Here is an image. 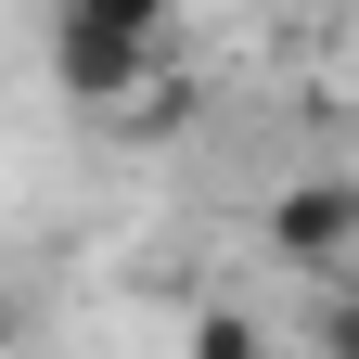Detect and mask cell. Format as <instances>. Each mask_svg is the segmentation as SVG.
<instances>
[{"label":"cell","instance_id":"cell-1","mask_svg":"<svg viewBox=\"0 0 359 359\" xmlns=\"http://www.w3.org/2000/svg\"><path fill=\"white\" fill-rule=\"evenodd\" d=\"M269 244L295 269H334L346 283V257H359V180H283V193H269Z\"/></svg>","mask_w":359,"mask_h":359},{"label":"cell","instance_id":"cell-2","mask_svg":"<svg viewBox=\"0 0 359 359\" xmlns=\"http://www.w3.org/2000/svg\"><path fill=\"white\" fill-rule=\"evenodd\" d=\"M52 65H65L77 103H116V90H142V77H154L142 39H90V26H52Z\"/></svg>","mask_w":359,"mask_h":359},{"label":"cell","instance_id":"cell-3","mask_svg":"<svg viewBox=\"0 0 359 359\" xmlns=\"http://www.w3.org/2000/svg\"><path fill=\"white\" fill-rule=\"evenodd\" d=\"M65 26H90V39H142V52H154V39L180 26V0H65Z\"/></svg>","mask_w":359,"mask_h":359},{"label":"cell","instance_id":"cell-4","mask_svg":"<svg viewBox=\"0 0 359 359\" xmlns=\"http://www.w3.org/2000/svg\"><path fill=\"white\" fill-rule=\"evenodd\" d=\"M193 359H269V334L244 308H193Z\"/></svg>","mask_w":359,"mask_h":359},{"label":"cell","instance_id":"cell-5","mask_svg":"<svg viewBox=\"0 0 359 359\" xmlns=\"http://www.w3.org/2000/svg\"><path fill=\"white\" fill-rule=\"evenodd\" d=\"M308 346H321V359H359V295H334V308H321V334H308Z\"/></svg>","mask_w":359,"mask_h":359}]
</instances>
